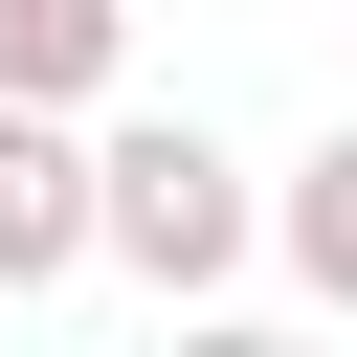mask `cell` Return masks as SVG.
<instances>
[{
  "label": "cell",
  "mask_w": 357,
  "mask_h": 357,
  "mask_svg": "<svg viewBox=\"0 0 357 357\" xmlns=\"http://www.w3.org/2000/svg\"><path fill=\"white\" fill-rule=\"evenodd\" d=\"M89 156H112V268H134L156 312H223V290L268 268V178H245L201 112H89Z\"/></svg>",
  "instance_id": "6da1fadb"
},
{
  "label": "cell",
  "mask_w": 357,
  "mask_h": 357,
  "mask_svg": "<svg viewBox=\"0 0 357 357\" xmlns=\"http://www.w3.org/2000/svg\"><path fill=\"white\" fill-rule=\"evenodd\" d=\"M89 268H112V156H89V112L0 89V312H45Z\"/></svg>",
  "instance_id": "7a4b0ae2"
},
{
  "label": "cell",
  "mask_w": 357,
  "mask_h": 357,
  "mask_svg": "<svg viewBox=\"0 0 357 357\" xmlns=\"http://www.w3.org/2000/svg\"><path fill=\"white\" fill-rule=\"evenodd\" d=\"M268 268H290L312 312H357V112H335V134L268 178Z\"/></svg>",
  "instance_id": "3957f363"
},
{
  "label": "cell",
  "mask_w": 357,
  "mask_h": 357,
  "mask_svg": "<svg viewBox=\"0 0 357 357\" xmlns=\"http://www.w3.org/2000/svg\"><path fill=\"white\" fill-rule=\"evenodd\" d=\"M0 89L112 112V89H134V0H0Z\"/></svg>",
  "instance_id": "277c9868"
}]
</instances>
